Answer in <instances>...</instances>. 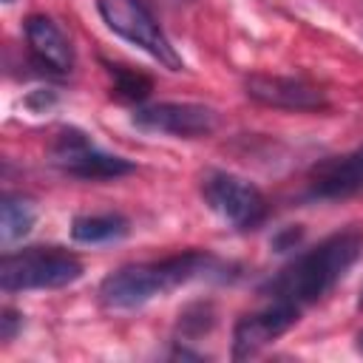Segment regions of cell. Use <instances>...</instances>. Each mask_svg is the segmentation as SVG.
Returning a JSON list of instances; mask_svg holds the SVG:
<instances>
[{
	"label": "cell",
	"mask_w": 363,
	"mask_h": 363,
	"mask_svg": "<svg viewBox=\"0 0 363 363\" xmlns=\"http://www.w3.org/2000/svg\"><path fill=\"white\" fill-rule=\"evenodd\" d=\"M244 94L252 102L278 108V111H323V108H329L326 94L303 77L250 74L244 79Z\"/></svg>",
	"instance_id": "9c48e42d"
},
{
	"label": "cell",
	"mask_w": 363,
	"mask_h": 363,
	"mask_svg": "<svg viewBox=\"0 0 363 363\" xmlns=\"http://www.w3.org/2000/svg\"><path fill=\"white\" fill-rule=\"evenodd\" d=\"M201 199L204 204L218 213L224 221H230L235 230H255L267 218V199L264 193L227 170H207L201 176Z\"/></svg>",
	"instance_id": "5b68a950"
},
{
	"label": "cell",
	"mask_w": 363,
	"mask_h": 363,
	"mask_svg": "<svg viewBox=\"0 0 363 363\" xmlns=\"http://www.w3.org/2000/svg\"><path fill=\"white\" fill-rule=\"evenodd\" d=\"M130 122L147 133H164L176 139H201L218 128V113L199 102H159L136 108Z\"/></svg>",
	"instance_id": "52a82bcc"
},
{
	"label": "cell",
	"mask_w": 363,
	"mask_h": 363,
	"mask_svg": "<svg viewBox=\"0 0 363 363\" xmlns=\"http://www.w3.org/2000/svg\"><path fill=\"white\" fill-rule=\"evenodd\" d=\"M6 3H14V0H6Z\"/></svg>",
	"instance_id": "44dd1931"
},
{
	"label": "cell",
	"mask_w": 363,
	"mask_h": 363,
	"mask_svg": "<svg viewBox=\"0 0 363 363\" xmlns=\"http://www.w3.org/2000/svg\"><path fill=\"white\" fill-rule=\"evenodd\" d=\"M26 43L40 68L51 74H68L74 68V48L51 17L31 14L26 20Z\"/></svg>",
	"instance_id": "8fae6325"
},
{
	"label": "cell",
	"mask_w": 363,
	"mask_h": 363,
	"mask_svg": "<svg viewBox=\"0 0 363 363\" xmlns=\"http://www.w3.org/2000/svg\"><path fill=\"white\" fill-rule=\"evenodd\" d=\"M164 3H179V6H182V3H187V0H164Z\"/></svg>",
	"instance_id": "ffe728a7"
},
{
	"label": "cell",
	"mask_w": 363,
	"mask_h": 363,
	"mask_svg": "<svg viewBox=\"0 0 363 363\" xmlns=\"http://www.w3.org/2000/svg\"><path fill=\"white\" fill-rule=\"evenodd\" d=\"M303 309L286 303V301H272L267 298V303L255 312H247L235 320L233 326V357L244 360L252 357L255 352H261L267 343H272L275 337H281L284 332H289Z\"/></svg>",
	"instance_id": "ba28073f"
},
{
	"label": "cell",
	"mask_w": 363,
	"mask_h": 363,
	"mask_svg": "<svg viewBox=\"0 0 363 363\" xmlns=\"http://www.w3.org/2000/svg\"><path fill=\"white\" fill-rule=\"evenodd\" d=\"M357 309H363V286H360V295H357Z\"/></svg>",
	"instance_id": "d6986e66"
},
{
	"label": "cell",
	"mask_w": 363,
	"mask_h": 363,
	"mask_svg": "<svg viewBox=\"0 0 363 363\" xmlns=\"http://www.w3.org/2000/svg\"><path fill=\"white\" fill-rule=\"evenodd\" d=\"M34 218H37V210L26 196H14V193L3 196V201H0V235L6 244L23 238L34 227Z\"/></svg>",
	"instance_id": "4fadbf2b"
},
{
	"label": "cell",
	"mask_w": 363,
	"mask_h": 363,
	"mask_svg": "<svg viewBox=\"0 0 363 363\" xmlns=\"http://www.w3.org/2000/svg\"><path fill=\"white\" fill-rule=\"evenodd\" d=\"M213 320H216L213 318V309L207 303H196V306H190V309H184L179 315V332L184 337H199V335L210 332Z\"/></svg>",
	"instance_id": "9a60e30c"
},
{
	"label": "cell",
	"mask_w": 363,
	"mask_h": 363,
	"mask_svg": "<svg viewBox=\"0 0 363 363\" xmlns=\"http://www.w3.org/2000/svg\"><path fill=\"white\" fill-rule=\"evenodd\" d=\"M51 164L60 167L65 176L96 182V179H119L133 170V164L122 156L99 150L88 133L79 128H62L51 142Z\"/></svg>",
	"instance_id": "8992f818"
},
{
	"label": "cell",
	"mask_w": 363,
	"mask_h": 363,
	"mask_svg": "<svg viewBox=\"0 0 363 363\" xmlns=\"http://www.w3.org/2000/svg\"><path fill=\"white\" fill-rule=\"evenodd\" d=\"M96 11L105 20V26L119 34L122 40L139 45L145 54H150L159 65L170 68V71H182L184 62L176 54V48L170 45V40L164 37V31L159 28L156 17L150 14V9L142 0H96Z\"/></svg>",
	"instance_id": "277c9868"
},
{
	"label": "cell",
	"mask_w": 363,
	"mask_h": 363,
	"mask_svg": "<svg viewBox=\"0 0 363 363\" xmlns=\"http://www.w3.org/2000/svg\"><path fill=\"white\" fill-rule=\"evenodd\" d=\"M363 252V230L346 227L326 235L312 250L295 255L286 267H281L258 292L272 301H286L298 309L320 301L360 258Z\"/></svg>",
	"instance_id": "6da1fadb"
},
{
	"label": "cell",
	"mask_w": 363,
	"mask_h": 363,
	"mask_svg": "<svg viewBox=\"0 0 363 363\" xmlns=\"http://www.w3.org/2000/svg\"><path fill=\"white\" fill-rule=\"evenodd\" d=\"M111 82H113V96L122 102H145L153 91V79L130 65H119V62H105Z\"/></svg>",
	"instance_id": "5bb4252c"
},
{
	"label": "cell",
	"mask_w": 363,
	"mask_h": 363,
	"mask_svg": "<svg viewBox=\"0 0 363 363\" xmlns=\"http://www.w3.org/2000/svg\"><path fill=\"white\" fill-rule=\"evenodd\" d=\"M357 352H360V354H363V332H360V335H357Z\"/></svg>",
	"instance_id": "ac0fdd59"
},
{
	"label": "cell",
	"mask_w": 363,
	"mask_h": 363,
	"mask_svg": "<svg viewBox=\"0 0 363 363\" xmlns=\"http://www.w3.org/2000/svg\"><path fill=\"white\" fill-rule=\"evenodd\" d=\"M20 326H23V315L14 312L11 306H3V312H0V337L6 343L14 340V335L20 332Z\"/></svg>",
	"instance_id": "2e32d148"
},
{
	"label": "cell",
	"mask_w": 363,
	"mask_h": 363,
	"mask_svg": "<svg viewBox=\"0 0 363 363\" xmlns=\"http://www.w3.org/2000/svg\"><path fill=\"white\" fill-rule=\"evenodd\" d=\"M130 230L128 218L122 213H94V216H77L71 221V238L79 244H108L125 238Z\"/></svg>",
	"instance_id": "7c38bea8"
},
{
	"label": "cell",
	"mask_w": 363,
	"mask_h": 363,
	"mask_svg": "<svg viewBox=\"0 0 363 363\" xmlns=\"http://www.w3.org/2000/svg\"><path fill=\"white\" fill-rule=\"evenodd\" d=\"M363 193V145L343 156L320 159L306 173V199L343 201Z\"/></svg>",
	"instance_id": "30bf717a"
},
{
	"label": "cell",
	"mask_w": 363,
	"mask_h": 363,
	"mask_svg": "<svg viewBox=\"0 0 363 363\" xmlns=\"http://www.w3.org/2000/svg\"><path fill=\"white\" fill-rule=\"evenodd\" d=\"M82 278V261L62 247H26L0 261L3 292L60 289Z\"/></svg>",
	"instance_id": "3957f363"
},
{
	"label": "cell",
	"mask_w": 363,
	"mask_h": 363,
	"mask_svg": "<svg viewBox=\"0 0 363 363\" xmlns=\"http://www.w3.org/2000/svg\"><path fill=\"white\" fill-rule=\"evenodd\" d=\"M218 269L221 261L201 250H187L162 261L128 264L105 275V281L99 284V301L108 309H136L156 295H164L196 278H210Z\"/></svg>",
	"instance_id": "7a4b0ae2"
},
{
	"label": "cell",
	"mask_w": 363,
	"mask_h": 363,
	"mask_svg": "<svg viewBox=\"0 0 363 363\" xmlns=\"http://www.w3.org/2000/svg\"><path fill=\"white\" fill-rule=\"evenodd\" d=\"M301 235H303V230H301V227H284L281 233H275V235H272V247H275L278 252L295 250V244L301 241Z\"/></svg>",
	"instance_id": "e0dca14e"
}]
</instances>
